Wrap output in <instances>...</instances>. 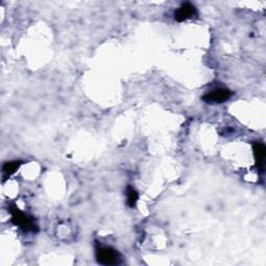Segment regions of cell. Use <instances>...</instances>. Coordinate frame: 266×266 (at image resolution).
Returning <instances> with one entry per match:
<instances>
[{
	"label": "cell",
	"instance_id": "cell-1",
	"mask_svg": "<svg viewBox=\"0 0 266 266\" xmlns=\"http://www.w3.org/2000/svg\"><path fill=\"white\" fill-rule=\"evenodd\" d=\"M10 212H11V220L12 223L22 229L24 232H38L39 228L38 225L36 224V221L31 217L28 216L26 213L22 212L21 210L18 209V207L16 206H11L10 207Z\"/></svg>",
	"mask_w": 266,
	"mask_h": 266
},
{
	"label": "cell",
	"instance_id": "cell-2",
	"mask_svg": "<svg viewBox=\"0 0 266 266\" xmlns=\"http://www.w3.org/2000/svg\"><path fill=\"white\" fill-rule=\"evenodd\" d=\"M98 263L102 265H115L121 262V256L117 250L109 246H98L96 250Z\"/></svg>",
	"mask_w": 266,
	"mask_h": 266
},
{
	"label": "cell",
	"instance_id": "cell-3",
	"mask_svg": "<svg viewBox=\"0 0 266 266\" xmlns=\"http://www.w3.org/2000/svg\"><path fill=\"white\" fill-rule=\"evenodd\" d=\"M232 96V92L227 90V88H216L214 91H211L210 93L206 94L203 97V100L208 103H224L230 99Z\"/></svg>",
	"mask_w": 266,
	"mask_h": 266
},
{
	"label": "cell",
	"instance_id": "cell-4",
	"mask_svg": "<svg viewBox=\"0 0 266 266\" xmlns=\"http://www.w3.org/2000/svg\"><path fill=\"white\" fill-rule=\"evenodd\" d=\"M196 16H197V9L195 8V6L189 3H185L175 12L174 18L177 22H183L188 19H193Z\"/></svg>",
	"mask_w": 266,
	"mask_h": 266
},
{
	"label": "cell",
	"instance_id": "cell-5",
	"mask_svg": "<svg viewBox=\"0 0 266 266\" xmlns=\"http://www.w3.org/2000/svg\"><path fill=\"white\" fill-rule=\"evenodd\" d=\"M253 151H254V157L257 169L259 171H263L265 166V157H266L265 146L261 143H255L253 145Z\"/></svg>",
	"mask_w": 266,
	"mask_h": 266
},
{
	"label": "cell",
	"instance_id": "cell-6",
	"mask_svg": "<svg viewBox=\"0 0 266 266\" xmlns=\"http://www.w3.org/2000/svg\"><path fill=\"white\" fill-rule=\"evenodd\" d=\"M22 165V161H10V162H6L3 167V171L5 173V175L7 177H10L11 175H13L15 172H16Z\"/></svg>",
	"mask_w": 266,
	"mask_h": 266
},
{
	"label": "cell",
	"instance_id": "cell-7",
	"mask_svg": "<svg viewBox=\"0 0 266 266\" xmlns=\"http://www.w3.org/2000/svg\"><path fill=\"white\" fill-rule=\"evenodd\" d=\"M126 195H127V204L130 208H133L138 203L139 200V194L138 191L133 188L132 186H128L126 189Z\"/></svg>",
	"mask_w": 266,
	"mask_h": 266
}]
</instances>
